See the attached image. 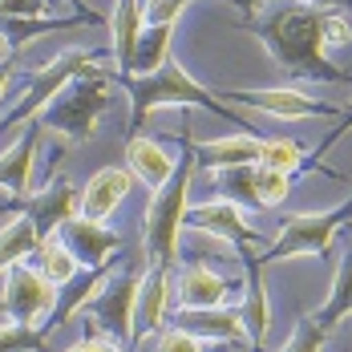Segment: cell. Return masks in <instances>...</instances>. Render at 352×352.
<instances>
[{"label":"cell","mask_w":352,"mask_h":352,"mask_svg":"<svg viewBox=\"0 0 352 352\" xmlns=\"http://www.w3.org/2000/svg\"><path fill=\"white\" fill-rule=\"evenodd\" d=\"M251 29L276 65L308 81H344L349 73L328 61V8L308 0H267L251 12Z\"/></svg>","instance_id":"1"},{"label":"cell","mask_w":352,"mask_h":352,"mask_svg":"<svg viewBox=\"0 0 352 352\" xmlns=\"http://www.w3.org/2000/svg\"><path fill=\"white\" fill-rule=\"evenodd\" d=\"M190 175H195V150L186 142V154L178 158L175 178L150 195L146 223H142V255L150 267H170L178 255V231L186 223V195H190Z\"/></svg>","instance_id":"2"},{"label":"cell","mask_w":352,"mask_h":352,"mask_svg":"<svg viewBox=\"0 0 352 352\" xmlns=\"http://www.w3.org/2000/svg\"><path fill=\"white\" fill-rule=\"evenodd\" d=\"M109 102H113V81L98 65V69L73 77L41 118H45V130L61 138V146H81L85 138H94L98 118L106 113Z\"/></svg>","instance_id":"3"},{"label":"cell","mask_w":352,"mask_h":352,"mask_svg":"<svg viewBox=\"0 0 352 352\" xmlns=\"http://www.w3.org/2000/svg\"><path fill=\"white\" fill-rule=\"evenodd\" d=\"M126 94H130V102H134V113H130V134H142L146 118H150L154 109H162V106H203V109H211V113L231 118L235 126H243V122L223 106V102H214L211 94H207L190 73L182 69L175 57H170L158 73H150V77H130V81H126Z\"/></svg>","instance_id":"4"},{"label":"cell","mask_w":352,"mask_h":352,"mask_svg":"<svg viewBox=\"0 0 352 352\" xmlns=\"http://www.w3.org/2000/svg\"><path fill=\"white\" fill-rule=\"evenodd\" d=\"M89 69H98V57L89 49H69L57 61H49L45 69H36L29 89L16 98V106L8 109V113H0V130H16V126L33 122L36 113H45V109L53 106V98L69 85L73 77H81V73H89Z\"/></svg>","instance_id":"5"},{"label":"cell","mask_w":352,"mask_h":352,"mask_svg":"<svg viewBox=\"0 0 352 352\" xmlns=\"http://www.w3.org/2000/svg\"><path fill=\"white\" fill-rule=\"evenodd\" d=\"M349 219H352V199H344V203H340V207H332V211L292 214V219H283L280 235L272 239L267 255H259L255 263H259V267H267V263L296 259V255H324L328 243H332V235H336Z\"/></svg>","instance_id":"6"},{"label":"cell","mask_w":352,"mask_h":352,"mask_svg":"<svg viewBox=\"0 0 352 352\" xmlns=\"http://www.w3.org/2000/svg\"><path fill=\"white\" fill-rule=\"evenodd\" d=\"M146 267H118L113 280L102 287V296L85 308L89 336H106L118 344L134 340V308H138V287Z\"/></svg>","instance_id":"7"},{"label":"cell","mask_w":352,"mask_h":352,"mask_svg":"<svg viewBox=\"0 0 352 352\" xmlns=\"http://www.w3.org/2000/svg\"><path fill=\"white\" fill-rule=\"evenodd\" d=\"M53 308H57V287L36 267L16 263V267L4 272V316L12 324H29L33 328L36 320H49Z\"/></svg>","instance_id":"8"},{"label":"cell","mask_w":352,"mask_h":352,"mask_svg":"<svg viewBox=\"0 0 352 352\" xmlns=\"http://www.w3.org/2000/svg\"><path fill=\"white\" fill-rule=\"evenodd\" d=\"M21 211L33 219L36 235H41V243H45V239L61 235V227L81 214V190H73L69 178H49V186L36 190V195H29V203H25Z\"/></svg>","instance_id":"9"},{"label":"cell","mask_w":352,"mask_h":352,"mask_svg":"<svg viewBox=\"0 0 352 352\" xmlns=\"http://www.w3.org/2000/svg\"><path fill=\"white\" fill-rule=\"evenodd\" d=\"M186 223H190V231L214 235V239H223L227 247H239V251L251 243H259V231H251L243 223V211L235 203H227V199H211L203 207H190L186 211Z\"/></svg>","instance_id":"10"},{"label":"cell","mask_w":352,"mask_h":352,"mask_svg":"<svg viewBox=\"0 0 352 352\" xmlns=\"http://www.w3.org/2000/svg\"><path fill=\"white\" fill-rule=\"evenodd\" d=\"M45 138V122H29V130L12 142L4 154H0V186L12 195V207H25L29 203V182H33V158L41 150Z\"/></svg>","instance_id":"11"},{"label":"cell","mask_w":352,"mask_h":352,"mask_svg":"<svg viewBox=\"0 0 352 352\" xmlns=\"http://www.w3.org/2000/svg\"><path fill=\"white\" fill-rule=\"evenodd\" d=\"M227 98L239 102V106L263 109V113H272V118H283V122H300V118H336L332 106L312 102V98L300 94V89H231Z\"/></svg>","instance_id":"12"},{"label":"cell","mask_w":352,"mask_h":352,"mask_svg":"<svg viewBox=\"0 0 352 352\" xmlns=\"http://www.w3.org/2000/svg\"><path fill=\"white\" fill-rule=\"evenodd\" d=\"M61 239L69 243V251L77 255L81 267H106V263H113V255L122 247V235L118 231H109L106 223L81 219V214L61 227Z\"/></svg>","instance_id":"13"},{"label":"cell","mask_w":352,"mask_h":352,"mask_svg":"<svg viewBox=\"0 0 352 352\" xmlns=\"http://www.w3.org/2000/svg\"><path fill=\"white\" fill-rule=\"evenodd\" d=\"M134 190V175L122 170V166H106L85 182L81 190V219H94V223H106L109 214L126 203V195Z\"/></svg>","instance_id":"14"},{"label":"cell","mask_w":352,"mask_h":352,"mask_svg":"<svg viewBox=\"0 0 352 352\" xmlns=\"http://www.w3.org/2000/svg\"><path fill=\"white\" fill-rule=\"evenodd\" d=\"M166 300H170V267H146L138 287V308H134V340L138 344L142 336L158 332L162 320H166Z\"/></svg>","instance_id":"15"},{"label":"cell","mask_w":352,"mask_h":352,"mask_svg":"<svg viewBox=\"0 0 352 352\" xmlns=\"http://www.w3.org/2000/svg\"><path fill=\"white\" fill-rule=\"evenodd\" d=\"M126 162H130V175H138L150 190H162L178 170V158L166 154V146H158L154 138H142V134L126 142Z\"/></svg>","instance_id":"16"},{"label":"cell","mask_w":352,"mask_h":352,"mask_svg":"<svg viewBox=\"0 0 352 352\" xmlns=\"http://www.w3.org/2000/svg\"><path fill=\"white\" fill-rule=\"evenodd\" d=\"M227 300V280L211 272L207 263H186L178 276V304L182 312H203V308H219Z\"/></svg>","instance_id":"17"},{"label":"cell","mask_w":352,"mask_h":352,"mask_svg":"<svg viewBox=\"0 0 352 352\" xmlns=\"http://www.w3.org/2000/svg\"><path fill=\"white\" fill-rule=\"evenodd\" d=\"M109 29H113V61H118V77L126 81L130 65H134V53H138L142 41V0H118L113 4V16H109Z\"/></svg>","instance_id":"18"},{"label":"cell","mask_w":352,"mask_h":352,"mask_svg":"<svg viewBox=\"0 0 352 352\" xmlns=\"http://www.w3.org/2000/svg\"><path fill=\"white\" fill-rule=\"evenodd\" d=\"M203 162H211V170H227V166H251L259 162L263 142L255 134H231V138H211V142H195L190 146Z\"/></svg>","instance_id":"19"},{"label":"cell","mask_w":352,"mask_h":352,"mask_svg":"<svg viewBox=\"0 0 352 352\" xmlns=\"http://www.w3.org/2000/svg\"><path fill=\"white\" fill-rule=\"evenodd\" d=\"M182 328L199 340H214V344H231V340H247L243 312H219V308H203V312H186ZM251 344V340H247Z\"/></svg>","instance_id":"20"},{"label":"cell","mask_w":352,"mask_h":352,"mask_svg":"<svg viewBox=\"0 0 352 352\" xmlns=\"http://www.w3.org/2000/svg\"><path fill=\"white\" fill-rule=\"evenodd\" d=\"M247 259V308H243V324H247V340L263 344L267 336V292H263V267L251 259V247L239 251Z\"/></svg>","instance_id":"21"},{"label":"cell","mask_w":352,"mask_h":352,"mask_svg":"<svg viewBox=\"0 0 352 352\" xmlns=\"http://www.w3.org/2000/svg\"><path fill=\"white\" fill-rule=\"evenodd\" d=\"M36 247H41V235H36L33 219L25 211L12 214V219L4 223V231H0V276H4L8 267L25 263V255H36Z\"/></svg>","instance_id":"22"},{"label":"cell","mask_w":352,"mask_h":352,"mask_svg":"<svg viewBox=\"0 0 352 352\" xmlns=\"http://www.w3.org/2000/svg\"><path fill=\"white\" fill-rule=\"evenodd\" d=\"M170 36L175 29L158 25V29H142V41H138V53H134V65H130V77H150L158 73L166 61H170ZM126 77V81H130Z\"/></svg>","instance_id":"23"},{"label":"cell","mask_w":352,"mask_h":352,"mask_svg":"<svg viewBox=\"0 0 352 352\" xmlns=\"http://www.w3.org/2000/svg\"><path fill=\"white\" fill-rule=\"evenodd\" d=\"M36 255H41V276L53 283V287H65L69 280L81 276V263H77V255L69 251V243L61 235L45 239V243L36 247Z\"/></svg>","instance_id":"24"},{"label":"cell","mask_w":352,"mask_h":352,"mask_svg":"<svg viewBox=\"0 0 352 352\" xmlns=\"http://www.w3.org/2000/svg\"><path fill=\"white\" fill-rule=\"evenodd\" d=\"M352 312V247L344 251V259H340V267H336V280H332V292H328V304L320 308L316 324L320 328H332L340 316H349Z\"/></svg>","instance_id":"25"},{"label":"cell","mask_w":352,"mask_h":352,"mask_svg":"<svg viewBox=\"0 0 352 352\" xmlns=\"http://www.w3.org/2000/svg\"><path fill=\"white\" fill-rule=\"evenodd\" d=\"M255 166H259V162L214 170V182H219V190H223V199H227V203H243V207L263 211V207H259V199H255Z\"/></svg>","instance_id":"26"},{"label":"cell","mask_w":352,"mask_h":352,"mask_svg":"<svg viewBox=\"0 0 352 352\" xmlns=\"http://www.w3.org/2000/svg\"><path fill=\"white\" fill-rule=\"evenodd\" d=\"M259 166L296 175V170H304V150H300V142H292V138H272V142H263V150H259Z\"/></svg>","instance_id":"27"},{"label":"cell","mask_w":352,"mask_h":352,"mask_svg":"<svg viewBox=\"0 0 352 352\" xmlns=\"http://www.w3.org/2000/svg\"><path fill=\"white\" fill-rule=\"evenodd\" d=\"M0 352H45V332L29 324H0Z\"/></svg>","instance_id":"28"},{"label":"cell","mask_w":352,"mask_h":352,"mask_svg":"<svg viewBox=\"0 0 352 352\" xmlns=\"http://www.w3.org/2000/svg\"><path fill=\"white\" fill-rule=\"evenodd\" d=\"M287 190H292V175L255 166V199H259V207H276V203H283Z\"/></svg>","instance_id":"29"},{"label":"cell","mask_w":352,"mask_h":352,"mask_svg":"<svg viewBox=\"0 0 352 352\" xmlns=\"http://www.w3.org/2000/svg\"><path fill=\"white\" fill-rule=\"evenodd\" d=\"M186 4L190 0H142V25L146 29H158V25L175 29V21L186 12Z\"/></svg>","instance_id":"30"},{"label":"cell","mask_w":352,"mask_h":352,"mask_svg":"<svg viewBox=\"0 0 352 352\" xmlns=\"http://www.w3.org/2000/svg\"><path fill=\"white\" fill-rule=\"evenodd\" d=\"M0 21H53L49 0H0Z\"/></svg>","instance_id":"31"},{"label":"cell","mask_w":352,"mask_h":352,"mask_svg":"<svg viewBox=\"0 0 352 352\" xmlns=\"http://www.w3.org/2000/svg\"><path fill=\"white\" fill-rule=\"evenodd\" d=\"M280 352H324V328H320L312 316H304L300 324H296L292 340H287Z\"/></svg>","instance_id":"32"},{"label":"cell","mask_w":352,"mask_h":352,"mask_svg":"<svg viewBox=\"0 0 352 352\" xmlns=\"http://www.w3.org/2000/svg\"><path fill=\"white\" fill-rule=\"evenodd\" d=\"M158 352H203V340H199V336H190L186 328H170V332L162 336Z\"/></svg>","instance_id":"33"},{"label":"cell","mask_w":352,"mask_h":352,"mask_svg":"<svg viewBox=\"0 0 352 352\" xmlns=\"http://www.w3.org/2000/svg\"><path fill=\"white\" fill-rule=\"evenodd\" d=\"M344 41H352L349 21H344L340 12H332V8H328V45H344Z\"/></svg>","instance_id":"34"},{"label":"cell","mask_w":352,"mask_h":352,"mask_svg":"<svg viewBox=\"0 0 352 352\" xmlns=\"http://www.w3.org/2000/svg\"><path fill=\"white\" fill-rule=\"evenodd\" d=\"M267 0H247V12L263 8ZM308 4H320V8H352V0H308Z\"/></svg>","instance_id":"35"},{"label":"cell","mask_w":352,"mask_h":352,"mask_svg":"<svg viewBox=\"0 0 352 352\" xmlns=\"http://www.w3.org/2000/svg\"><path fill=\"white\" fill-rule=\"evenodd\" d=\"M89 352H126L118 340H106V336H89Z\"/></svg>","instance_id":"36"},{"label":"cell","mask_w":352,"mask_h":352,"mask_svg":"<svg viewBox=\"0 0 352 352\" xmlns=\"http://www.w3.org/2000/svg\"><path fill=\"white\" fill-rule=\"evenodd\" d=\"M8 81H12V61H0V98L8 94Z\"/></svg>","instance_id":"37"},{"label":"cell","mask_w":352,"mask_h":352,"mask_svg":"<svg viewBox=\"0 0 352 352\" xmlns=\"http://www.w3.org/2000/svg\"><path fill=\"white\" fill-rule=\"evenodd\" d=\"M349 126H352V109H349V118H344V126H336V134H332V138H328V142H324V146H320V154H324V150H328V146H332V142L340 138V134H344V130H349Z\"/></svg>","instance_id":"38"},{"label":"cell","mask_w":352,"mask_h":352,"mask_svg":"<svg viewBox=\"0 0 352 352\" xmlns=\"http://www.w3.org/2000/svg\"><path fill=\"white\" fill-rule=\"evenodd\" d=\"M0 61H12V45H8V36L0 29Z\"/></svg>","instance_id":"39"},{"label":"cell","mask_w":352,"mask_h":352,"mask_svg":"<svg viewBox=\"0 0 352 352\" xmlns=\"http://www.w3.org/2000/svg\"><path fill=\"white\" fill-rule=\"evenodd\" d=\"M65 352H89V336H85V340H77V344H73V349H65Z\"/></svg>","instance_id":"40"},{"label":"cell","mask_w":352,"mask_h":352,"mask_svg":"<svg viewBox=\"0 0 352 352\" xmlns=\"http://www.w3.org/2000/svg\"><path fill=\"white\" fill-rule=\"evenodd\" d=\"M231 4H243V8H247V0H231Z\"/></svg>","instance_id":"41"},{"label":"cell","mask_w":352,"mask_h":352,"mask_svg":"<svg viewBox=\"0 0 352 352\" xmlns=\"http://www.w3.org/2000/svg\"><path fill=\"white\" fill-rule=\"evenodd\" d=\"M73 4H81V0H73Z\"/></svg>","instance_id":"42"}]
</instances>
